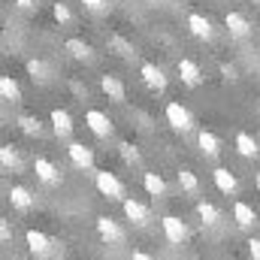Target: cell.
Here are the masks:
<instances>
[{"label":"cell","instance_id":"6da1fadb","mask_svg":"<svg viewBox=\"0 0 260 260\" xmlns=\"http://www.w3.org/2000/svg\"><path fill=\"white\" fill-rule=\"evenodd\" d=\"M164 112H167V121H170V127L176 130V133H188V130H194V118H191V112H188L179 100H170Z\"/></svg>","mask_w":260,"mask_h":260},{"label":"cell","instance_id":"7a4b0ae2","mask_svg":"<svg viewBox=\"0 0 260 260\" xmlns=\"http://www.w3.org/2000/svg\"><path fill=\"white\" fill-rule=\"evenodd\" d=\"M94 182H97V191L106 197V200H124V185L118 182L115 173H109V170H97Z\"/></svg>","mask_w":260,"mask_h":260},{"label":"cell","instance_id":"3957f363","mask_svg":"<svg viewBox=\"0 0 260 260\" xmlns=\"http://www.w3.org/2000/svg\"><path fill=\"white\" fill-rule=\"evenodd\" d=\"M85 124L88 130L94 133V136H100V139H106V136H112V118L106 115V112H100V109H88L85 112Z\"/></svg>","mask_w":260,"mask_h":260},{"label":"cell","instance_id":"277c9868","mask_svg":"<svg viewBox=\"0 0 260 260\" xmlns=\"http://www.w3.org/2000/svg\"><path fill=\"white\" fill-rule=\"evenodd\" d=\"M34 173H37V179L43 182V185H49V188H55V185H61V170L49 160V157H34Z\"/></svg>","mask_w":260,"mask_h":260},{"label":"cell","instance_id":"5b68a950","mask_svg":"<svg viewBox=\"0 0 260 260\" xmlns=\"http://www.w3.org/2000/svg\"><path fill=\"white\" fill-rule=\"evenodd\" d=\"M139 76H142V82H145L148 91H157V94L167 91V82H170V79H167V73L157 64H142L139 67Z\"/></svg>","mask_w":260,"mask_h":260},{"label":"cell","instance_id":"8992f818","mask_svg":"<svg viewBox=\"0 0 260 260\" xmlns=\"http://www.w3.org/2000/svg\"><path fill=\"white\" fill-rule=\"evenodd\" d=\"M94 224H97V233H100V239H103V242H109V245L124 242V230H121V227H118V221H112L109 215H100Z\"/></svg>","mask_w":260,"mask_h":260},{"label":"cell","instance_id":"52a82bcc","mask_svg":"<svg viewBox=\"0 0 260 260\" xmlns=\"http://www.w3.org/2000/svg\"><path fill=\"white\" fill-rule=\"evenodd\" d=\"M160 227H164L167 242H173V245H182V242L188 239V224H185L182 218H176V215H167V218L160 221Z\"/></svg>","mask_w":260,"mask_h":260},{"label":"cell","instance_id":"ba28073f","mask_svg":"<svg viewBox=\"0 0 260 260\" xmlns=\"http://www.w3.org/2000/svg\"><path fill=\"white\" fill-rule=\"evenodd\" d=\"M24 242H27V251L34 254V257H49L52 254V239L43 233V230H27L24 233Z\"/></svg>","mask_w":260,"mask_h":260},{"label":"cell","instance_id":"9c48e42d","mask_svg":"<svg viewBox=\"0 0 260 260\" xmlns=\"http://www.w3.org/2000/svg\"><path fill=\"white\" fill-rule=\"evenodd\" d=\"M67 154H70L73 167H79V170H94V151H91L88 145L70 142V145H67Z\"/></svg>","mask_w":260,"mask_h":260},{"label":"cell","instance_id":"30bf717a","mask_svg":"<svg viewBox=\"0 0 260 260\" xmlns=\"http://www.w3.org/2000/svg\"><path fill=\"white\" fill-rule=\"evenodd\" d=\"M188 30L194 34L197 40H206V43L215 37V27H212V21H209L206 15H200V12H191V15H188Z\"/></svg>","mask_w":260,"mask_h":260},{"label":"cell","instance_id":"8fae6325","mask_svg":"<svg viewBox=\"0 0 260 260\" xmlns=\"http://www.w3.org/2000/svg\"><path fill=\"white\" fill-rule=\"evenodd\" d=\"M212 179H215V188H218L221 194H227V197H233V194H236V188H239L236 176H233L227 167H218V170H212Z\"/></svg>","mask_w":260,"mask_h":260},{"label":"cell","instance_id":"7c38bea8","mask_svg":"<svg viewBox=\"0 0 260 260\" xmlns=\"http://www.w3.org/2000/svg\"><path fill=\"white\" fill-rule=\"evenodd\" d=\"M224 24H227L230 37H236V40H242V37L251 34V24H248V18H245L242 12H227V15H224Z\"/></svg>","mask_w":260,"mask_h":260},{"label":"cell","instance_id":"4fadbf2b","mask_svg":"<svg viewBox=\"0 0 260 260\" xmlns=\"http://www.w3.org/2000/svg\"><path fill=\"white\" fill-rule=\"evenodd\" d=\"M49 121H52V130H55V136H58V139H67V136L73 133V118H70V112H67V109H52Z\"/></svg>","mask_w":260,"mask_h":260},{"label":"cell","instance_id":"5bb4252c","mask_svg":"<svg viewBox=\"0 0 260 260\" xmlns=\"http://www.w3.org/2000/svg\"><path fill=\"white\" fill-rule=\"evenodd\" d=\"M100 88H103V94L109 97V100H115V103H124V85H121V79L118 76H100Z\"/></svg>","mask_w":260,"mask_h":260},{"label":"cell","instance_id":"9a60e30c","mask_svg":"<svg viewBox=\"0 0 260 260\" xmlns=\"http://www.w3.org/2000/svg\"><path fill=\"white\" fill-rule=\"evenodd\" d=\"M124 215H127V221H133L136 227H145V224L151 221L148 206H142V203H136V200H124Z\"/></svg>","mask_w":260,"mask_h":260},{"label":"cell","instance_id":"2e32d148","mask_svg":"<svg viewBox=\"0 0 260 260\" xmlns=\"http://www.w3.org/2000/svg\"><path fill=\"white\" fill-rule=\"evenodd\" d=\"M179 76H182V82H185L188 88H197V85L203 82V73H200V67H197L191 58H182V61H179Z\"/></svg>","mask_w":260,"mask_h":260},{"label":"cell","instance_id":"e0dca14e","mask_svg":"<svg viewBox=\"0 0 260 260\" xmlns=\"http://www.w3.org/2000/svg\"><path fill=\"white\" fill-rule=\"evenodd\" d=\"M9 203H12V209L27 212V209H34V194L27 188H21V185H12L9 188Z\"/></svg>","mask_w":260,"mask_h":260},{"label":"cell","instance_id":"ac0fdd59","mask_svg":"<svg viewBox=\"0 0 260 260\" xmlns=\"http://www.w3.org/2000/svg\"><path fill=\"white\" fill-rule=\"evenodd\" d=\"M197 142H200V148H203L206 157H218V154H221V139H218L212 130H200V133H197Z\"/></svg>","mask_w":260,"mask_h":260},{"label":"cell","instance_id":"d6986e66","mask_svg":"<svg viewBox=\"0 0 260 260\" xmlns=\"http://www.w3.org/2000/svg\"><path fill=\"white\" fill-rule=\"evenodd\" d=\"M233 221H236L239 227H251V224H257V212H254L248 203L236 200V203H233Z\"/></svg>","mask_w":260,"mask_h":260},{"label":"cell","instance_id":"ffe728a7","mask_svg":"<svg viewBox=\"0 0 260 260\" xmlns=\"http://www.w3.org/2000/svg\"><path fill=\"white\" fill-rule=\"evenodd\" d=\"M64 49L76 58V61H91V55H94L91 43H85V40H79V37H70V40L64 43Z\"/></svg>","mask_w":260,"mask_h":260},{"label":"cell","instance_id":"44dd1931","mask_svg":"<svg viewBox=\"0 0 260 260\" xmlns=\"http://www.w3.org/2000/svg\"><path fill=\"white\" fill-rule=\"evenodd\" d=\"M236 151H239L242 157H248V160H251V157H257V154H260V145H257V139H254L251 133H245V130H242V133H236Z\"/></svg>","mask_w":260,"mask_h":260},{"label":"cell","instance_id":"7402d4cb","mask_svg":"<svg viewBox=\"0 0 260 260\" xmlns=\"http://www.w3.org/2000/svg\"><path fill=\"white\" fill-rule=\"evenodd\" d=\"M197 215H200V221H203L206 227H215V224L221 221L218 206H215V203H206V200H200V203H197Z\"/></svg>","mask_w":260,"mask_h":260},{"label":"cell","instance_id":"603a6c76","mask_svg":"<svg viewBox=\"0 0 260 260\" xmlns=\"http://www.w3.org/2000/svg\"><path fill=\"white\" fill-rule=\"evenodd\" d=\"M142 185H145V191L154 197V200L167 194V182H164L160 173H145V176H142Z\"/></svg>","mask_w":260,"mask_h":260},{"label":"cell","instance_id":"cb8c5ba5","mask_svg":"<svg viewBox=\"0 0 260 260\" xmlns=\"http://www.w3.org/2000/svg\"><path fill=\"white\" fill-rule=\"evenodd\" d=\"M0 97L9 100V103H18L21 100V88L12 76H0Z\"/></svg>","mask_w":260,"mask_h":260},{"label":"cell","instance_id":"d4e9b609","mask_svg":"<svg viewBox=\"0 0 260 260\" xmlns=\"http://www.w3.org/2000/svg\"><path fill=\"white\" fill-rule=\"evenodd\" d=\"M179 188H182L185 194H200V179H197L194 170H188V167L179 170Z\"/></svg>","mask_w":260,"mask_h":260},{"label":"cell","instance_id":"484cf974","mask_svg":"<svg viewBox=\"0 0 260 260\" xmlns=\"http://www.w3.org/2000/svg\"><path fill=\"white\" fill-rule=\"evenodd\" d=\"M0 164L3 170H18V151L12 145H0Z\"/></svg>","mask_w":260,"mask_h":260},{"label":"cell","instance_id":"4316f807","mask_svg":"<svg viewBox=\"0 0 260 260\" xmlns=\"http://www.w3.org/2000/svg\"><path fill=\"white\" fill-rule=\"evenodd\" d=\"M18 127L24 130L27 136H40V133H43L40 118H34V115H18Z\"/></svg>","mask_w":260,"mask_h":260},{"label":"cell","instance_id":"83f0119b","mask_svg":"<svg viewBox=\"0 0 260 260\" xmlns=\"http://www.w3.org/2000/svg\"><path fill=\"white\" fill-rule=\"evenodd\" d=\"M118 154H121V160L133 167V164H139V148L133 145V142H118Z\"/></svg>","mask_w":260,"mask_h":260},{"label":"cell","instance_id":"f1b7e54d","mask_svg":"<svg viewBox=\"0 0 260 260\" xmlns=\"http://www.w3.org/2000/svg\"><path fill=\"white\" fill-rule=\"evenodd\" d=\"M27 73H30V76H34V82H37V79H40V82H43V79H46V76H49V67L43 64V61H40V58H30V61H27Z\"/></svg>","mask_w":260,"mask_h":260},{"label":"cell","instance_id":"f546056e","mask_svg":"<svg viewBox=\"0 0 260 260\" xmlns=\"http://www.w3.org/2000/svg\"><path fill=\"white\" fill-rule=\"evenodd\" d=\"M52 15H55L58 24H70V21H73V12H70L67 3H55V6H52Z\"/></svg>","mask_w":260,"mask_h":260},{"label":"cell","instance_id":"4dcf8cb0","mask_svg":"<svg viewBox=\"0 0 260 260\" xmlns=\"http://www.w3.org/2000/svg\"><path fill=\"white\" fill-rule=\"evenodd\" d=\"M82 3H85L91 12H103V9L109 6V0H82Z\"/></svg>","mask_w":260,"mask_h":260},{"label":"cell","instance_id":"1f68e13d","mask_svg":"<svg viewBox=\"0 0 260 260\" xmlns=\"http://www.w3.org/2000/svg\"><path fill=\"white\" fill-rule=\"evenodd\" d=\"M248 254L251 260H260V239H248Z\"/></svg>","mask_w":260,"mask_h":260},{"label":"cell","instance_id":"d6a6232c","mask_svg":"<svg viewBox=\"0 0 260 260\" xmlns=\"http://www.w3.org/2000/svg\"><path fill=\"white\" fill-rule=\"evenodd\" d=\"M0 239H3V242H9V239H12V230H9V221H6V218L0 221Z\"/></svg>","mask_w":260,"mask_h":260},{"label":"cell","instance_id":"836d02e7","mask_svg":"<svg viewBox=\"0 0 260 260\" xmlns=\"http://www.w3.org/2000/svg\"><path fill=\"white\" fill-rule=\"evenodd\" d=\"M221 76L233 82V79H236V67H233V64H221Z\"/></svg>","mask_w":260,"mask_h":260},{"label":"cell","instance_id":"e575fe53","mask_svg":"<svg viewBox=\"0 0 260 260\" xmlns=\"http://www.w3.org/2000/svg\"><path fill=\"white\" fill-rule=\"evenodd\" d=\"M12 3H15V6H18V9H30V6H34V3H37V0H12Z\"/></svg>","mask_w":260,"mask_h":260},{"label":"cell","instance_id":"d590c367","mask_svg":"<svg viewBox=\"0 0 260 260\" xmlns=\"http://www.w3.org/2000/svg\"><path fill=\"white\" fill-rule=\"evenodd\" d=\"M130 260H154V257H151V254H145V251H133Z\"/></svg>","mask_w":260,"mask_h":260},{"label":"cell","instance_id":"8d00e7d4","mask_svg":"<svg viewBox=\"0 0 260 260\" xmlns=\"http://www.w3.org/2000/svg\"><path fill=\"white\" fill-rule=\"evenodd\" d=\"M254 185H257V191H260V173H254Z\"/></svg>","mask_w":260,"mask_h":260}]
</instances>
